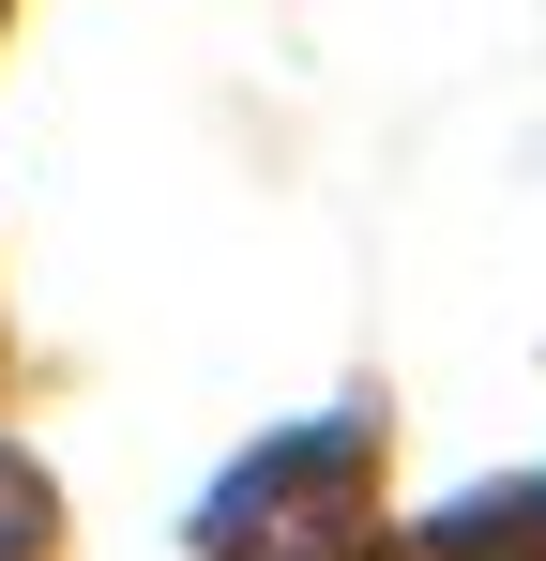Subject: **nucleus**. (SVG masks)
Returning a JSON list of instances; mask_svg holds the SVG:
<instances>
[{
	"mask_svg": "<svg viewBox=\"0 0 546 561\" xmlns=\"http://www.w3.org/2000/svg\"><path fill=\"white\" fill-rule=\"evenodd\" d=\"M364 485H379V410H319L197 501V561H364Z\"/></svg>",
	"mask_w": 546,
	"mask_h": 561,
	"instance_id": "obj_1",
	"label": "nucleus"
},
{
	"mask_svg": "<svg viewBox=\"0 0 546 561\" xmlns=\"http://www.w3.org/2000/svg\"><path fill=\"white\" fill-rule=\"evenodd\" d=\"M410 561H546V470H501V485H455L441 516L410 531Z\"/></svg>",
	"mask_w": 546,
	"mask_h": 561,
	"instance_id": "obj_2",
	"label": "nucleus"
},
{
	"mask_svg": "<svg viewBox=\"0 0 546 561\" xmlns=\"http://www.w3.org/2000/svg\"><path fill=\"white\" fill-rule=\"evenodd\" d=\"M46 547H61V501H46V470L0 440V561H46Z\"/></svg>",
	"mask_w": 546,
	"mask_h": 561,
	"instance_id": "obj_3",
	"label": "nucleus"
},
{
	"mask_svg": "<svg viewBox=\"0 0 546 561\" xmlns=\"http://www.w3.org/2000/svg\"><path fill=\"white\" fill-rule=\"evenodd\" d=\"M364 561H395V547H364Z\"/></svg>",
	"mask_w": 546,
	"mask_h": 561,
	"instance_id": "obj_4",
	"label": "nucleus"
}]
</instances>
